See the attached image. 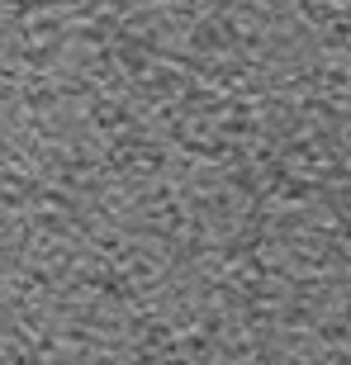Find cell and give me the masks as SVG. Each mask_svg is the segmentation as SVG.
<instances>
[{"instance_id": "6da1fadb", "label": "cell", "mask_w": 351, "mask_h": 365, "mask_svg": "<svg viewBox=\"0 0 351 365\" xmlns=\"http://www.w3.org/2000/svg\"><path fill=\"white\" fill-rule=\"evenodd\" d=\"M0 365H351V10L0 5Z\"/></svg>"}]
</instances>
